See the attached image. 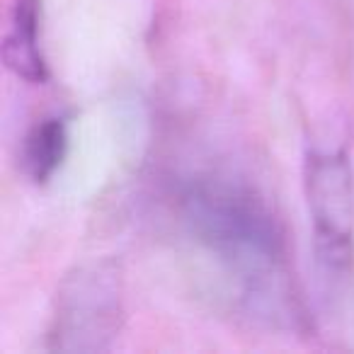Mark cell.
Returning a JSON list of instances; mask_svg holds the SVG:
<instances>
[{"label":"cell","mask_w":354,"mask_h":354,"mask_svg":"<svg viewBox=\"0 0 354 354\" xmlns=\"http://www.w3.org/2000/svg\"><path fill=\"white\" fill-rule=\"evenodd\" d=\"M189 236L243 286V296L265 315H284L289 301L286 241L279 218L252 187L204 177L183 192Z\"/></svg>","instance_id":"1"},{"label":"cell","mask_w":354,"mask_h":354,"mask_svg":"<svg viewBox=\"0 0 354 354\" xmlns=\"http://www.w3.org/2000/svg\"><path fill=\"white\" fill-rule=\"evenodd\" d=\"M124 325V277L114 260L73 267L56 291L49 349L97 354L112 349Z\"/></svg>","instance_id":"2"},{"label":"cell","mask_w":354,"mask_h":354,"mask_svg":"<svg viewBox=\"0 0 354 354\" xmlns=\"http://www.w3.org/2000/svg\"><path fill=\"white\" fill-rule=\"evenodd\" d=\"M304 187L320 267L333 277L349 274L354 267V167L347 151H310Z\"/></svg>","instance_id":"3"},{"label":"cell","mask_w":354,"mask_h":354,"mask_svg":"<svg viewBox=\"0 0 354 354\" xmlns=\"http://www.w3.org/2000/svg\"><path fill=\"white\" fill-rule=\"evenodd\" d=\"M6 66L32 85L49 78L44 51H41V0H15L10 12V30L3 41Z\"/></svg>","instance_id":"4"},{"label":"cell","mask_w":354,"mask_h":354,"mask_svg":"<svg viewBox=\"0 0 354 354\" xmlns=\"http://www.w3.org/2000/svg\"><path fill=\"white\" fill-rule=\"evenodd\" d=\"M68 156V124L64 117H46L27 131L20 151L22 172L35 185L49 183Z\"/></svg>","instance_id":"5"}]
</instances>
